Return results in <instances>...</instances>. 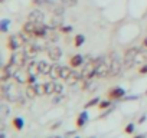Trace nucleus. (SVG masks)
Returning <instances> with one entry per match:
<instances>
[{
    "mask_svg": "<svg viewBox=\"0 0 147 138\" xmlns=\"http://www.w3.org/2000/svg\"><path fill=\"white\" fill-rule=\"evenodd\" d=\"M0 91H2V98L7 99L10 102H19V99L22 98V91L19 88V82H10V84L3 82Z\"/></svg>",
    "mask_w": 147,
    "mask_h": 138,
    "instance_id": "1",
    "label": "nucleus"
},
{
    "mask_svg": "<svg viewBox=\"0 0 147 138\" xmlns=\"http://www.w3.org/2000/svg\"><path fill=\"white\" fill-rule=\"evenodd\" d=\"M123 69V63L118 59L117 53H111V65H110V76H117L121 74Z\"/></svg>",
    "mask_w": 147,
    "mask_h": 138,
    "instance_id": "2",
    "label": "nucleus"
},
{
    "mask_svg": "<svg viewBox=\"0 0 147 138\" xmlns=\"http://www.w3.org/2000/svg\"><path fill=\"white\" fill-rule=\"evenodd\" d=\"M95 68H97L95 62H94L92 59H90V60L82 66V69H81V75H82V78H85V79H91V78H94V76H95Z\"/></svg>",
    "mask_w": 147,
    "mask_h": 138,
    "instance_id": "3",
    "label": "nucleus"
},
{
    "mask_svg": "<svg viewBox=\"0 0 147 138\" xmlns=\"http://www.w3.org/2000/svg\"><path fill=\"white\" fill-rule=\"evenodd\" d=\"M138 49L137 48H130L125 53H124V66L125 68H131L136 63V58L138 55Z\"/></svg>",
    "mask_w": 147,
    "mask_h": 138,
    "instance_id": "4",
    "label": "nucleus"
},
{
    "mask_svg": "<svg viewBox=\"0 0 147 138\" xmlns=\"http://www.w3.org/2000/svg\"><path fill=\"white\" fill-rule=\"evenodd\" d=\"M26 55L23 53V52H15L12 56H10V63H13V65H16V66H19V68H22L25 63H26Z\"/></svg>",
    "mask_w": 147,
    "mask_h": 138,
    "instance_id": "5",
    "label": "nucleus"
},
{
    "mask_svg": "<svg viewBox=\"0 0 147 138\" xmlns=\"http://www.w3.org/2000/svg\"><path fill=\"white\" fill-rule=\"evenodd\" d=\"M110 65H111V62H110V63H105V62L100 63V65L95 68V76H97V78L110 76Z\"/></svg>",
    "mask_w": 147,
    "mask_h": 138,
    "instance_id": "6",
    "label": "nucleus"
},
{
    "mask_svg": "<svg viewBox=\"0 0 147 138\" xmlns=\"http://www.w3.org/2000/svg\"><path fill=\"white\" fill-rule=\"evenodd\" d=\"M43 19H45V15H43V12H42V10H39V9L32 10V12L29 13V16H28V20L35 22V23H42V22H43Z\"/></svg>",
    "mask_w": 147,
    "mask_h": 138,
    "instance_id": "7",
    "label": "nucleus"
},
{
    "mask_svg": "<svg viewBox=\"0 0 147 138\" xmlns=\"http://www.w3.org/2000/svg\"><path fill=\"white\" fill-rule=\"evenodd\" d=\"M25 55H26V58L28 59H33L36 55H38V49L35 48V45L33 43H25V46H23V50H22Z\"/></svg>",
    "mask_w": 147,
    "mask_h": 138,
    "instance_id": "8",
    "label": "nucleus"
},
{
    "mask_svg": "<svg viewBox=\"0 0 147 138\" xmlns=\"http://www.w3.org/2000/svg\"><path fill=\"white\" fill-rule=\"evenodd\" d=\"M48 56L52 60H59L61 56H62V49L59 46H52V48L48 49Z\"/></svg>",
    "mask_w": 147,
    "mask_h": 138,
    "instance_id": "9",
    "label": "nucleus"
},
{
    "mask_svg": "<svg viewBox=\"0 0 147 138\" xmlns=\"http://www.w3.org/2000/svg\"><path fill=\"white\" fill-rule=\"evenodd\" d=\"M28 78H29V74H28V71L26 72H23V69H18V72L13 75V79L16 81V82H19V84H25V82H28Z\"/></svg>",
    "mask_w": 147,
    "mask_h": 138,
    "instance_id": "10",
    "label": "nucleus"
},
{
    "mask_svg": "<svg viewBox=\"0 0 147 138\" xmlns=\"http://www.w3.org/2000/svg\"><path fill=\"white\" fill-rule=\"evenodd\" d=\"M61 69H62V66L59 65V63H55V65H52L51 66V71H49V76H51V79H58V78H61Z\"/></svg>",
    "mask_w": 147,
    "mask_h": 138,
    "instance_id": "11",
    "label": "nucleus"
},
{
    "mask_svg": "<svg viewBox=\"0 0 147 138\" xmlns=\"http://www.w3.org/2000/svg\"><path fill=\"white\" fill-rule=\"evenodd\" d=\"M48 29H49L48 26L39 23L38 27H36V30H35V33H33V36H36V38H46L48 36Z\"/></svg>",
    "mask_w": 147,
    "mask_h": 138,
    "instance_id": "12",
    "label": "nucleus"
},
{
    "mask_svg": "<svg viewBox=\"0 0 147 138\" xmlns=\"http://www.w3.org/2000/svg\"><path fill=\"white\" fill-rule=\"evenodd\" d=\"M108 95L111 99H118V98H123L125 95V91L123 88H113V89H110Z\"/></svg>",
    "mask_w": 147,
    "mask_h": 138,
    "instance_id": "13",
    "label": "nucleus"
},
{
    "mask_svg": "<svg viewBox=\"0 0 147 138\" xmlns=\"http://www.w3.org/2000/svg\"><path fill=\"white\" fill-rule=\"evenodd\" d=\"M81 78H82V75H81L80 72L72 71V72H71V75H69V76H68V79H66V84H68V85H75Z\"/></svg>",
    "mask_w": 147,
    "mask_h": 138,
    "instance_id": "14",
    "label": "nucleus"
},
{
    "mask_svg": "<svg viewBox=\"0 0 147 138\" xmlns=\"http://www.w3.org/2000/svg\"><path fill=\"white\" fill-rule=\"evenodd\" d=\"M38 25H39V23H35V22L28 20V22L23 25V32H26V33H29V35H33L35 30H36V27H38Z\"/></svg>",
    "mask_w": 147,
    "mask_h": 138,
    "instance_id": "15",
    "label": "nucleus"
},
{
    "mask_svg": "<svg viewBox=\"0 0 147 138\" xmlns=\"http://www.w3.org/2000/svg\"><path fill=\"white\" fill-rule=\"evenodd\" d=\"M84 63V56H81V55H74L72 58H71V60H69V65L72 66V68H78V66H81Z\"/></svg>",
    "mask_w": 147,
    "mask_h": 138,
    "instance_id": "16",
    "label": "nucleus"
},
{
    "mask_svg": "<svg viewBox=\"0 0 147 138\" xmlns=\"http://www.w3.org/2000/svg\"><path fill=\"white\" fill-rule=\"evenodd\" d=\"M26 71H28V74L29 75H38V74H40L39 72V62H30L29 65H28V69H26Z\"/></svg>",
    "mask_w": 147,
    "mask_h": 138,
    "instance_id": "17",
    "label": "nucleus"
},
{
    "mask_svg": "<svg viewBox=\"0 0 147 138\" xmlns=\"http://www.w3.org/2000/svg\"><path fill=\"white\" fill-rule=\"evenodd\" d=\"M61 25H62V16H59V15H53L51 23L48 25V27H49V29H56V27L61 26Z\"/></svg>",
    "mask_w": 147,
    "mask_h": 138,
    "instance_id": "18",
    "label": "nucleus"
},
{
    "mask_svg": "<svg viewBox=\"0 0 147 138\" xmlns=\"http://www.w3.org/2000/svg\"><path fill=\"white\" fill-rule=\"evenodd\" d=\"M51 66H52V65H49L46 60H40V62H39V72H40L42 75L49 74V71H51Z\"/></svg>",
    "mask_w": 147,
    "mask_h": 138,
    "instance_id": "19",
    "label": "nucleus"
},
{
    "mask_svg": "<svg viewBox=\"0 0 147 138\" xmlns=\"http://www.w3.org/2000/svg\"><path fill=\"white\" fill-rule=\"evenodd\" d=\"M25 95H26V98H29V99H33L35 96H38V92H36L35 85H29V86L26 88V91H25Z\"/></svg>",
    "mask_w": 147,
    "mask_h": 138,
    "instance_id": "20",
    "label": "nucleus"
},
{
    "mask_svg": "<svg viewBox=\"0 0 147 138\" xmlns=\"http://www.w3.org/2000/svg\"><path fill=\"white\" fill-rule=\"evenodd\" d=\"M71 72H72V69H69V66H62V69H61V78L66 81L68 76L71 75Z\"/></svg>",
    "mask_w": 147,
    "mask_h": 138,
    "instance_id": "21",
    "label": "nucleus"
},
{
    "mask_svg": "<svg viewBox=\"0 0 147 138\" xmlns=\"http://www.w3.org/2000/svg\"><path fill=\"white\" fill-rule=\"evenodd\" d=\"M18 48H19V46L16 45V42L9 36V40H7V49H9V50H12V52H16V50H18Z\"/></svg>",
    "mask_w": 147,
    "mask_h": 138,
    "instance_id": "22",
    "label": "nucleus"
},
{
    "mask_svg": "<svg viewBox=\"0 0 147 138\" xmlns=\"http://www.w3.org/2000/svg\"><path fill=\"white\" fill-rule=\"evenodd\" d=\"M35 88H36V92L38 95H45L46 94V88H45V84H35Z\"/></svg>",
    "mask_w": 147,
    "mask_h": 138,
    "instance_id": "23",
    "label": "nucleus"
},
{
    "mask_svg": "<svg viewBox=\"0 0 147 138\" xmlns=\"http://www.w3.org/2000/svg\"><path fill=\"white\" fill-rule=\"evenodd\" d=\"M45 88H46V94H55V82H46L45 84Z\"/></svg>",
    "mask_w": 147,
    "mask_h": 138,
    "instance_id": "24",
    "label": "nucleus"
},
{
    "mask_svg": "<svg viewBox=\"0 0 147 138\" xmlns=\"http://www.w3.org/2000/svg\"><path fill=\"white\" fill-rule=\"evenodd\" d=\"M87 119H88V114H87V112H82V114L80 115L78 121H77V125H78V127H82V125L85 124Z\"/></svg>",
    "mask_w": 147,
    "mask_h": 138,
    "instance_id": "25",
    "label": "nucleus"
},
{
    "mask_svg": "<svg viewBox=\"0 0 147 138\" xmlns=\"http://www.w3.org/2000/svg\"><path fill=\"white\" fill-rule=\"evenodd\" d=\"M23 125H25V122H23L22 118H15V119H13V127H15L16 129L20 131V129L23 128Z\"/></svg>",
    "mask_w": 147,
    "mask_h": 138,
    "instance_id": "26",
    "label": "nucleus"
},
{
    "mask_svg": "<svg viewBox=\"0 0 147 138\" xmlns=\"http://www.w3.org/2000/svg\"><path fill=\"white\" fill-rule=\"evenodd\" d=\"M9 115V108H7V105H2V107H0V118H2V119H5L6 117Z\"/></svg>",
    "mask_w": 147,
    "mask_h": 138,
    "instance_id": "27",
    "label": "nucleus"
},
{
    "mask_svg": "<svg viewBox=\"0 0 147 138\" xmlns=\"http://www.w3.org/2000/svg\"><path fill=\"white\" fill-rule=\"evenodd\" d=\"M51 10H52V13H53V15H59V16H62V15H63V7H62V6L53 5V7H52Z\"/></svg>",
    "mask_w": 147,
    "mask_h": 138,
    "instance_id": "28",
    "label": "nucleus"
},
{
    "mask_svg": "<svg viewBox=\"0 0 147 138\" xmlns=\"http://www.w3.org/2000/svg\"><path fill=\"white\" fill-rule=\"evenodd\" d=\"M62 3H63L66 7H74V6L78 3V0H62Z\"/></svg>",
    "mask_w": 147,
    "mask_h": 138,
    "instance_id": "29",
    "label": "nucleus"
},
{
    "mask_svg": "<svg viewBox=\"0 0 147 138\" xmlns=\"http://www.w3.org/2000/svg\"><path fill=\"white\" fill-rule=\"evenodd\" d=\"M84 40H85V38H84L82 35H77V38H75V46L80 48V46L84 43Z\"/></svg>",
    "mask_w": 147,
    "mask_h": 138,
    "instance_id": "30",
    "label": "nucleus"
},
{
    "mask_svg": "<svg viewBox=\"0 0 147 138\" xmlns=\"http://www.w3.org/2000/svg\"><path fill=\"white\" fill-rule=\"evenodd\" d=\"M100 102V98H94V99H91L87 105H85V108H91V107H94V105H97Z\"/></svg>",
    "mask_w": 147,
    "mask_h": 138,
    "instance_id": "31",
    "label": "nucleus"
},
{
    "mask_svg": "<svg viewBox=\"0 0 147 138\" xmlns=\"http://www.w3.org/2000/svg\"><path fill=\"white\" fill-rule=\"evenodd\" d=\"M110 105H111V102H110V101H101V102H100V105H98V108H100V109H105V108H108Z\"/></svg>",
    "mask_w": 147,
    "mask_h": 138,
    "instance_id": "32",
    "label": "nucleus"
},
{
    "mask_svg": "<svg viewBox=\"0 0 147 138\" xmlns=\"http://www.w3.org/2000/svg\"><path fill=\"white\" fill-rule=\"evenodd\" d=\"M7 26H9V20L7 19H3L2 20V27H0V29H2V32H7Z\"/></svg>",
    "mask_w": 147,
    "mask_h": 138,
    "instance_id": "33",
    "label": "nucleus"
},
{
    "mask_svg": "<svg viewBox=\"0 0 147 138\" xmlns=\"http://www.w3.org/2000/svg\"><path fill=\"white\" fill-rule=\"evenodd\" d=\"M62 91H63V86L61 84L55 82V94H62Z\"/></svg>",
    "mask_w": 147,
    "mask_h": 138,
    "instance_id": "34",
    "label": "nucleus"
},
{
    "mask_svg": "<svg viewBox=\"0 0 147 138\" xmlns=\"http://www.w3.org/2000/svg\"><path fill=\"white\" fill-rule=\"evenodd\" d=\"M28 84H29V85H35V84H36V76H35V75H29Z\"/></svg>",
    "mask_w": 147,
    "mask_h": 138,
    "instance_id": "35",
    "label": "nucleus"
},
{
    "mask_svg": "<svg viewBox=\"0 0 147 138\" xmlns=\"http://www.w3.org/2000/svg\"><path fill=\"white\" fill-rule=\"evenodd\" d=\"M133 131H134V125H133V124H128V125L125 127V132H127V134H131Z\"/></svg>",
    "mask_w": 147,
    "mask_h": 138,
    "instance_id": "36",
    "label": "nucleus"
},
{
    "mask_svg": "<svg viewBox=\"0 0 147 138\" xmlns=\"http://www.w3.org/2000/svg\"><path fill=\"white\" fill-rule=\"evenodd\" d=\"M61 30H62V32H65V33H68V32H71V30H72V27H71V26H63Z\"/></svg>",
    "mask_w": 147,
    "mask_h": 138,
    "instance_id": "37",
    "label": "nucleus"
},
{
    "mask_svg": "<svg viewBox=\"0 0 147 138\" xmlns=\"http://www.w3.org/2000/svg\"><path fill=\"white\" fill-rule=\"evenodd\" d=\"M58 38H59V36H58L56 33H53V36H49V40H51V42H55V40H58Z\"/></svg>",
    "mask_w": 147,
    "mask_h": 138,
    "instance_id": "38",
    "label": "nucleus"
},
{
    "mask_svg": "<svg viewBox=\"0 0 147 138\" xmlns=\"http://www.w3.org/2000/svg\"><path fill=\"white\" fill-rule=\"evenodd\" d=\"M140 74H147V65H144V66L140 69Z\"/></svg>",
    "mask_w": 147,
    "mask_h": 138,
    "instance_id": "39",
    "label": "nucleus"
},
{
    "mask_svg": "<svg viewBox=\"0 0 147 138\" xmlns=\"http://www.w3.org/2000/svg\"><path fill=\"white\" fill-rule=\"evenodd\" d=\"M48 2H51L53 5H58V3H62V0H48Z\"/></svg>",
    "mask_w": 147,
    "mask_h": 138,
    "instance_id": "40",
    "label": "nucleus"
},
{
    "mask_svg": "<svg viewBox=\"0 0 147 138\" xmlns=\"http://www.w3.org/2000/svg\"><path fill=\"white\" fill-rule=\"evenodd\" d=\"M143 46H144V48H146V49H147V38H146V39H144V42H143Z\"/></svg>",
    "mask_w": 147,
    "mask_h": 138,
    "instance_id": "41",
    "label": "nucleus"
},
{
    "mask_svg": "<svg viewBox=\"0 0 147 138\" xmlns=\"http://www.w3.org/2000/svg\"><path fill=\"white\" fill-rule=\"evenodd\" d=\"M58 125H59V122H58V124H53V125H52V127H51V128H52V129H55V128H56V127H58Z\"/></svg>",
    "mask_w": 147,
    "mask_h": 138,
    "instance_id": "42",
    "label": "nucleus"
},
{
    "mask_svg": "<svg viewBox=\"0 0 147 138\" xmlns=\"http://www.w3.org/2000/svg\"><path fill=\"white\" fill-rule=\"evenodd\" d=\"M0 138H6V135H5V132H2V134H0Z\"/></svg>",
    "mask_w": 147,
    "mask_h": 138,
    "instance_id": "43",
    "label": "nucleus"
},
{
    "mask_svg": "<svg viewBox=\"0 0 147 138\" xmlns=\"http://www.w3.org/2000/svg\"><path fill=\"white\" fill-rule=\"evenodd\" d=\"M136 138H144V135H138V137H136Z\"/></svg>",
    "mask_w": 147,
    "mask_h": 138,
    "instance_id": "44",
    "label": "nucleus"
},
{
    "mask_svg": "<svg viewBox=\"0 0 147 138\" xmlns=\"http://www.w3.org/2000/svg\"><path fill=\"white\" fill-rule=\"evenodd\" d=\"M0 2H5V0H0Z\"/></svg>",
    "mask_w": 147,
    "mask_h": 138,
    "instance_id": "45",
    "label": "nucleus"
},
{
    "mask_svg": "<svg viewBox=\"0 0 147 138\" xmlns=\"http://www.w3.org/2000/svg\"><path fill=\"white\" fill-rule=\"evenodd\" d=\"M75 138H78V137H75Z\"/></svg>",
    "mask_w": 147,
    "mask_h": 138,
    "instance_id": "46",
    "label": "nucleus"
},
{
    "mask_svg": "<svg viewBox=\"0 0 147 138\" xmlns=\"http://www.w3.org/2000/svg\"><path fill=\"white\" fill-rule=\"evenodd\" d=\"M56 138H58V137H56Z\"/></svg>",
    "mask_w": 147,
    "mask_h": 138,
    "instance_id": "47",
    "label": "nucleus"
}]
</instances>
